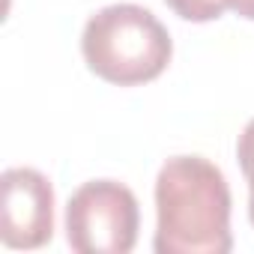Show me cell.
<instances>
[{
  "label": "cell",
  "mask_w": 254,
  "mask_h": 254,
  "mask_svg": "<svg viewBox=\"0 0 254 254\" xmlns=\"http://www.w3.org/2000/svg\"><path fill=\"white\" fill-rule=\"evenodd\" d=\"M159 254H227L230 189L218 165L203 156H174L156 177Z\"/></svg>",
  "instance_id": "obj_1"
},
{
  "label": "cell",
  "mask_w": 254,
  "mask_h": 254,
  "mask_svg": "<svg viewBox=\"0 0 254 254\" xmlns=\"http://www.w3.org/2000/svg\"><path fill=\"white\" fill-rule=\"evenodd\" d=\"M81 51L102 81L138 87L156 81L174 54L165 24L138 3H114L90 15L81 33Z\"/></svg>",
  "instance_id": "obj_2"
},
{
  "label": "cell",
  "mask_w": 254,
  "mask_h": 254,
  "mask_svg": "<svg viewBox=\"0 0 254 254\" xmlns=\"http://www.w3.org/2000/svg\"><path fill=\"white\" fill-rule=\"evenodd\" d=\"M138 227V197L117 180L84 183L66 203V239L78 254H129Z\"/></svg>",
  "instance_id": "obj_3"
},
{
  "label": "cell",
  "mask_w": 254,
  "mask_h": 254,
  "mask_svg": "<svg viewBox=\"0 0 254 254\" xmlns=\"http://www.w3.org/2000/svg\"><path fill=\"white\" fill-rule=\"evenodd\" d=\"M54 236V189L33 168H9L0 177V242L6 248H42Z\"/></svg>",
  "instance_id": "obj_4"
},
{
  "label": "cell",
  "mask_w": 254,
  "mask_h": 254,
  "mask_svg": "<svg viewBox=\"0 0 254 254\" xmlns=\"http://www.w3.org/2000/svg\"><path fill=\"white\" fill-rule=\"evenodd\" d=\"M165 3L186 21L203 24V21H215L224 15V9L230 6V0H165Z\"/></svg>",
  "instance_id": "obj_5"
},
{
  "label": "cell",
  "mask_w": 254,
  "mask_h": 254,
  "mask_svg": "<svg viewBox=\"0 0 254 254\" xmlns=\"http://www.w3.org/2000/svg\"><path fill=\"white\" fill-rule=\"evenodd\" d=\"M236 159H239V168H242V174L248 180V218L254 224V120H248V126L239 135Z\"/></svg>",
  "instance_id": "obj_6"
},
{
  "label": "cell",
  "mask_w": 254,
  "mask_h": 254,
  "mask_svg": "<svg viewBox=\"0 0 254 254\" xmlns=\"http://www.w3.org/2000/svg\"><path fill=\"white\" fill-rule=\"evenodd\" d=\"M230 9H233L239 18L254 21V0H230Z\"/></svg>",
  "instance_id": "obj_7"
}]
</instances>
